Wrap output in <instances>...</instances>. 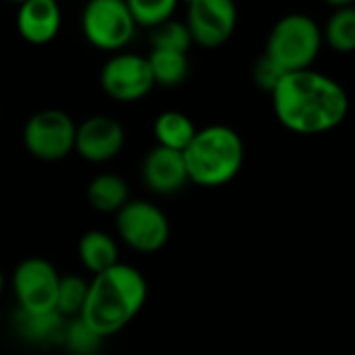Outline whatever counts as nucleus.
Returning <instances> with one entry per match:
<instances>
[{"instance_id": "f257e3e1", "label": "nucleus", "mask_w": 355, "mask_h": 355, "mask_svg": "<svg viewBox=\"0 0 355 355\" xmlns=\"http://www.w3.org/2000/svg\"><path fill=\"white\" fill-rule=\"evenodd\" d=\"M270 96L276 119L301 136L332 132L349 113L347 90L315 69L284 73Z\"/></svg>"}, {"instance_id": "f03ea898", "label": "nucleus", "mask_w": 355, "mask_h": 355, "mask_svg": "<svg viewBox=\"0 0 355 355\" xmlns=\"http://www.w3.org/2000/svg\"><path fill=\"white\" fill-rule=\"evenodd\" d=\"M148 284L130 263H117L88 280L82 322L101 338L121 332L144 307Z\"/></svg>"}, {"instance_id": "7ed1b4c3", "label": "nucleus", "mask_w": 355, "mask_h": 355, "mask_svg": "<svg viewBox=\"0 0 355 355\" xmlns=\"http://www.w3.org/2000/svg\"><path fill=\"white\" fill-rule=\"evenodd\" d=\"M189 182L203 189H220L232 182L245 163V142L230 125L214 123L197 130L182 150Z\"/></svg>"}, {"instance_id": "20e7f679", "label": "nucleus", "mask_w": 355, "mask_h": 355, "mask_svg": "<svg viewBox=\"0 0 355 355\" xmlns=\"http://www.w3.org/2000/svg\"><path fill=\"white\" fill-rule=\"evenodd\" d=\"M322 49V30L320 26L303 15L291 13L278 19L268 36L266 57L282 71H303L311 69Z\"/></svg>"}, {"instance_id": "39448f33", "label": "nucleus", "mask_w": 355, "mask_h": 355, "mask_svg": "<svg viewBox=\"0 0 355 355\" xmlns=\"http://www.w3.org/2000/svg\"><path fill=\"white\" fill-rule=\"evenodd\" d=\"M115 230L125 247L142 255L161 251L171 232L163 209L146 199H130L115 214Z\"/></svg>"}, {"instance_id": "423d86ee", "label": "nucleus", "mask_w": 355, "mask_h": 355, "mask_svg": "<svg viewBox=\"0 0 355 355\" xmlns=\"http://www.w3.org/2000/svg\"><path fill=\"white\" fill-rule=\"evenodd\" d=\"M78 123L61 109H42L34 113L24 128L26 150L46 163H55L73 153Z\"/></svg>"}, {"instance_id": "0eeeda50", "label": "nucleus", "mask_w": 355, "mask_h": 355, "mask_svg": "<svg viewBox=\"0 0 355 355\" xmlns=\"http://www.w3.org/2000/svg\"><path fill=\"white\" fill-rule=\"evenodd\" d=\"M61 274L44 257H26L19 261L11 276V288L17 307L28 313H49L57 311Z\"/></svg>"}, {"instance_id": "6e6552de", "label": "nucleus", "mask_w": 355, "mask_h": 355, "mask_svg": "<svg viewBox=\"0 0 355 355\" xmlns=\"http://www.w3.org/2000/svg\"><path fill=\"white\" fill-rule=\"evenodd\" d=\"M86 40L98 51H121L130 44L136 32L123 0H90L82 15Z\"/></svg>"}, {"instance_id": "1a4fd4ad", "label": "nucleus", "mask_w": 355, "mask_h": 355, "mask_svg": "<svg viewBox=\"0 0 355 355\" xmlns=\"http://www.w3.org/2000/svg\"><path fill=\"white\" fill-rule=\"evenodd\" d=\"M239 21L234 0H189V32L193 42L203 49H220L226 44Z\"/></svg>"}, {"instance_id": "9d476101", "label": "nucleus", "mask_w": 355, "mask_h": 355, "mask_svg": "<svg viewBox=\"0 0 355 355\" xmlns=\"http://www.w3.org/2000/svg\"><path fill=\"white\" fill-rule=\"evenodd\" d=\"M101 86L105 94L117 103H136L153 90L155 80L146 57L121 53L105 63Z\"/></svg>"}, {"instance_id": "9b49d317", "label": "nucleus", "mask_w": 355, "mask_h": 355, "mask_svg": "<svg viewBox=\"0 0 355 355\" xmlns=\"http://www.w3.org/2000/svg\"><path fill=\"white\" fill-rule=\"evenodd\" d=\"M123 144L125 130L111 115H92L76 128L73 153L88 163H107L115 159L123 150Z\"/></svg>"}, {"instance_id": "f8f14e48", "label": "nucleus", "mask_w": 355, "mask_h": 355, "mask_svg": "<svg viewBox=\"0 0 355 355\" xmlns=\"http://www.w3.org/2000/svg\"><path fill=\"white\" fill-rule=\"evenodd\" d=\"M140 175H142L144 187L150 193L161 195V197L175 195L187 184H191L182 153L163 148V146H153L144 155Z\"/></svg>"}, {"instance_id": "ddd939ff", "label": "nucleus", "mask_w": 355, "mask_h": 355, "mask_svg": "<svg viewBox=\"0 0 355 355\" xmlns=\"http://www.w3.org/2000/svg\"><path fill=\"white\" fill-rule=\"evenodd\" d=\"M17 30L30 44H49L61 30L59 3L57 0H26L17 13Z\"/></svg>"}, {"instance_id": "4468645a", "label": "nucleus", "mask_w": 355, "mask_h": 355, "mask_svg": "<svg viewBox=\"0 0 355 355\" xmlns=\"http://www.w3.org/2000/svg\"><path fill=\"white\" fill-rule=\"evenodd\" d=\"M67 320L59 311H49V313H28L17 309L13 315V326L17 336L28 343V345H61L63 330H65Z\"/></svg>"}, {"instance_id": "2eb2a0df", "label": "nucleus", "mask_w": 355, "mask_h": 355, "mask_svg": "<svg viewBox=\"0 0 355 355\" xmlns=\"http://www.w3.org/2000/svg\"><path fill=\"white\" fill-rule=\"evenodd\" d=\"M78 257L82 268H86L92 276H96L119 263V247L109 232L88 230L78 241Z\"/></svg>"}, {"instance_id": "dca6fc26", "label": "nucleus", "mask_w": 355, "mask_h": 355, "mask_svg": "<svg viewBox=\"0 0 355 355\" xmlns=\"http://www.w3.org/2000/svg\"><path fill=\"white\" fill-rule=\"evenodd\" d=\"M86 197L92 209L115 216L130 201V187L121 175L107 171L92 178L86 189Z\"/></svg>"}, {"instance_id": "f3484780", "label": "nucleus", "mask_w": 355, "mask_h": 355, "mask_svg": "<svg viewBox=\"0 0 355 355\" xmlns=\"http://www.w3.org/2000/svg\"><path fill=\"white\" fill-rule=\"evenodd\" d=\"M153 134L157 138V146L182 153L195 138L197 128L193 119L180 111H163L153 123Z\"/></svg>"}, {"instance_id": "a211bd4d", "label": "nucleus", "mask_w": 355, "mask_h": 355, "mask_svg": "<svg viewBox=\"0 0 355 355\" xmlns=\"http://www.w3.org/2000/svg\"><path fill=\"white\" fill-rule=\"evenodd\" d=\"M155 86H167L173 88L182 84L189 76V57L187 53H175V51H163V49H153L150 55L146 57Z\"/></svg>"}, {"instance_id": "6ab92c4d", "label": "nucleus", "mask_w": 355, "mask_h": 355, "mask_svg": "<svg viewBox=\"0 0 355 355\" xmlns=\"http://www.w3.org/2000/svg\"><path fill=\"white\" fill-rule=\"evenodd\" d=\"M322 42L340 55L355 53V7L334 9L322 30Z\"/></svg>"}, {"instance_id": "aec40b11", "label": "nucleus", "mask_w": 355, "mask_h": 355, "mask_svg": "<svg viewBox=\"0 0 355 355\" xmlns=\"http://www.w3.org/2000/svg\"><path fill=\"white\" fill-rule=\"evenodd\" d=\"M86 295H88V280L78 276V274H69V276H61L59 282V293H57V311L65 318H80L84 303H86Z\"/></svg>"}, {"instance_id": "412c9836", "label": "nucleus", "mask_w": 355, "mask_h": 355, "mask_svg": "<svg viewBox=\"0 0 355 355\" xmlns=\"http://www.w3.org/2000/svg\"><path fill=\"white\" fill-rule=\"evenodd\" d=\"M136 26L157 28L171 19L178 0H123Z\"/></svg>"}, {"instance_id": "4be33fe9", "label": "nucleus", "mask_w": 355, "mask_h": 355, "mask_svg": "<svg viewBox=\"0 0 355 355\" xmlns=\"http://www.w3.org/2000/svg\"><path fill=\"white\" fill-rule=\"evenodd\" d=\"M105 338H101L94 330H90L82 318H71L65 324L61 345L69 351V355H96Z\"/></svg>"}, {"instance_id": "5701e85b", "label": "nucleus", "mask_w": 355, "mask_h": 355, "mask_svg": "<svg viewBox=\"0 0 355 355\" xmlns=\"http://www.w3.org/2000/svg\"><path fill=\"white\" fill-rule=\"evenodd\" d=\"M150 40H153V49L175 51V53H189L193 42L189 28L180 21H171V19L157 26Z\"/></svg>"}, {"instance_id": "b1692460", "label": "nucleus", "mask_w": 355, "mask_h": 355, "mask_svg": "<svg viewBox=\"0 0 355 355\" xmlns=\"http://www.w3.org/2000/svg\"><path fill=\"white\" fill-rule=\"evenodd\" d=\"M282 76L284 73L266 55H261L255 61V65H253V82L257 84V88H261L268 94H272V90L278 86V82L282 80Z\"/></svg>"}, {"instance_id": "393cba45", "label": "nucleus", "mask_w": 355, "mask_h": 355, "mask_svg": "<svg viewBox=\"0 0 355 355\" xmlns=\"http://www.w3.org/2000/svg\"><path fill=\"white\" fill-rule=\"evenodd\" d=\"M324 3L334 7V9H343V7H353L355 0H324Z\"/></svg>"}, {"instance_id": "a878e982", "label": "nucleus", "mask_w": 355, "mask_h": 355, "mask_svg": "<svg viewBox=\"0 0 355 355\" xmlns=\"http://www.w3.org/2000/svg\"><path fill=\"white\" fill-rule=\"evenodd\" d=\"M3 291H5V274L0 270V295H3Z\"/></svg>"}, {"instance_id": "bb28decb", "label": "nucleus", "mask_w": 355, "mask_h": 355, "mask_svg": "<svg viewBox=\"0 0 355 355\" xmlns=\"http://www.w3.org/2000/svg\"><path fill=\"white\" fill-rule=\"evenodd\" d=\"M5 3H17V5H21V3H26V0H5Z\"/></svg>"}]
</instances>
